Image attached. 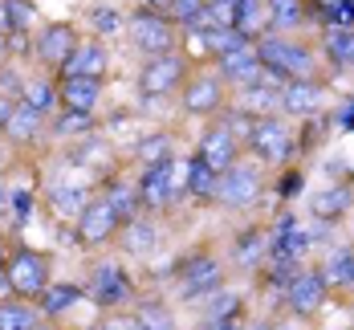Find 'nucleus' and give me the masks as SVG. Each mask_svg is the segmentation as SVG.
<instances>
[{
  "label": "nucleus",
  "mask_w": 354,
  "mask_h": 330,
  "mask_svg": "<svg viewBox=\"0 0 354 330\" xmlns=\"http://www.w3.org/2000/svg\"><path fill=\"white\" fill-rule=\"evenodd\" d=\"M252 49H257L261 66H265L269 73H281L285 82H293V77H318L322 82V53L314 49V45L297 41V37L265 33V37L252 41Z\"/></svg>",
  "instance_id": "f257e3e1"
},
{
  "label": "nucleus",
  "mask_w": 354,
  "mask_h": 330,
  "mask_svg": "<svg viewBox=\"0 0 354 330\" xmlns=\"http://www.w3.org/2000/svg\"><path fill=\"white\" fill-rule=\"evenodd\" d=\"M265 196V176L252 159H236L232 167H224L216 176V192H212V204L228 208V212H248L257 208Z\"/></svg>",
  "instance_id": "f03ea898"
},
{
  "label": "nucleus",
  "mask_w": 354,
  "mask_h": 330,
  "mask_svg": "<svg viewBox=\"0 0 354 330\" xmlns=\"http://www.w3.org/2000/svg\"><path fill=\"white\" fill-rule=\"evenodd\" d=\"M86 297L98 310L114 314V310H127L139 293H135V277H131V269L122 261H94L90 282H86Z\"/></svg>",
  "instance_id": "7ed1b4c3"
},
{
  "label": "nucleus",
  "mask_w": 354,
  "mask_h": 330,
  "mask_svg": "<svg viewBox=\"0 0 354 330\" xmlns=\"http://www.w3.org/2000/svg\"><path fill=\"white\" fill-rule=\"evenodd\" d=\"M4 269H8V282H12V293L17 297H33L53 282V261L41 249H29V245H17L12 253H4Z\"/></svg>",
  "instance_id": "20e7f679"
},
{
  "label": "nucleus",
  "mask_w": 354,
  "mask_h": 330,
  "mask_svg": "<svg viewBox=\"0 0 354 330\" xmlns=\"http://www.w3.org/2000/svg\"><path fill=\"white\" fill-rule=\"evenodd\" d=\"M245 151L252 159H261V163L281 167V163H289V155H293V131L285 127L281 114L252 118V127H248V135H245Z\"/></svg>",
  "instance_id": "39448f33"
},
{
  "label": "nucleus",
  "mask_w": 354,
  "mask_h": 330,
  "mask_svg": "<svg viewBox=\"0 0 354 330\" xmlns=\"http://www.w3.org/2000/svg\"><path fill=\"white\" fill-rule=\"evenodd\" d=\"M122 29L131 33V45H135L139 53H147V57H155V53H171L176 41H179L176 21H171L167 12H155V8H139V12H131Z\"/></svg>",
  "instance_id": "423d86ee"
},
{
  "label": "nucleus",
  "mask_w": 354,
  "mask_h": 330,
  "mask_svg": "<svg viewBox=\"0 0 354 330\" xmlns=\"http://www.w3.org/2000/svg\"><path fill=\"white\" fill-rule=\"evenodd\" d=\"M139 204L142 212H163L176 204V196H183V176H179V163L176 159H163V163H147L139 176Z\"/></svg>",
  "instance_id": "0eeeda50"
},
{
  "label": "nucleus",
  "mask_w": 354,
  "mask_h": 330,
  "mask_svg": "<svg viewBox=\"0 0 354 330\" xmlns=\"http://www.w3.org/2000/svg\"><path fill=\"white\" fill-rule=\"evenodd\" d=\"M224 286V261L212 253H196L179 265V297L183 302H204L208 293Z\"/></svg>",
  "instance_id": "6e6552de"
},
{
  "label": "nucleus",
  "mask_w": 354,
  "mask_h": 330,
  "mask_svg": "<svg viewBox=\"0 0 354 330\" xmlns=\"http://www.w3.org/2000/svg\"><path fill=\"white\" fill-rule=\"evenodd\" d=\"M187 82V57L171 49V53H155V57H147V66L139 73V90L147 98H163V94H171Z\"/></svg>",
  "instance_id": "1a4fd4ad"
},
{
  "label": "nucleus",
  "mask_w": 354,
  "mask_h": 330,
  "mask_svg": "<svg viewBox=\"0 0 354 330\" xmlns=\"http://www.w3.org/2000/svg\"><path fill=\"white\" fill-rule=\"evenodd\" d=\"M281 86L285 77L281 73H261V82H252V86H241L236 94H232V102L228 107L236 110V114H245V118H265V114H281Z\"/></svg>",
  "instance_id": "9d476101"
},
{
  "label": "nucleus",
  "mask_w": 354,
  "mask_h": 330,
  "mask_svg": "<svg viewBox=\"0 0 354 330\" xmlns=\"http://www.w3.org/2000/svg\"><path fill=\"white\" fill-rule=\"evenodd\" d=\"M118 228H122V220L114 217V208H110L102 196H90V204L82 208V217L73 220L77 245H86V249H102V245H110V241L118 237Z\"/></svg>",
  "instance_id": "9b49d317"
},
{
  "label": "nucleus",
  "mask_w": 354,
  "mask_h": 330,
  "mask_svg": "<svg viewBox=\"0 0 354 330\" xmlns=\"http://www.w3.org/2000/svg\"><path fill=\"white\" fill-rule=\"evenodd\" d=\"M179 90H183V102L179 107H183V114H192V118H212L228 102V90H224V82L216 73H196Z\"/></svg>",
  "instance_id": "f8f14e48"
},
{
  "label": "nucleus",
  "mask_w": 354,
  "mask_h": 330,
  "mask_svg": "<svg viewBox=\"0 0 354 330\" xmlns=\"http://www.w3.org/2000/svg\"><path fill=\"white\" fill-rule=\"evenodd\" d=\"M241 155H245V143L232 135V127H228V122L208 127V131H204V139L196 143V159H200V163H208L216 176H220L224 167H232Z\"/></svg>",
  "instance_id": "ddd939ff"
},
{
  "label": "nucleus",
  "mask_w": 354,
  "mask_h": 330,
  "mask_svg": "<svg viewBox=\"0 0 354 330\" xmlns=\"http://www.w3.org/2000/svg\"><path fill=\"white\" fill-rule=\"evenodd\" d=\"M326 286H322V277H318V269H301L289 286L281 290V302H285V310L293 314V318H314L322 306H326Z\"/></svg>",
  "instance_id": "4468645a"
},
{
  "label": "nucleus",
  "mask_w": 354,
  "mask_h": 330,
  "mask_svg": "<svg viewBox=\"0 0 354 330\" xmlns=\"http://www.w3.org/2000/svg\"><path fill=\"white\" fill-rule=\"evenodd\" d=\"M326 98H330V90L322 86L318 77H293V82L281 86V114L310 118V114H318L326 107Z\"/></svg>",
  "instance_id": "2eb2a0df"
},
{
  "label": "nucleus",
  "mask_w": 354,
  "mask_h": 330,
  "mask_svg": "<svg viewBox=\"0 0 354 330\" xmlns=\"http://www.w3.org/2000/svg\"><path fill=\"white\" fill-rule=\"evenodd\" d=\"M261 73H265V66H261L252 41L241 45V49H232V53H224V57H216V77H220L224 86H232V90L261 82Z\"/></svg>",
  "instance_id": "dca6fc26"
},
{
  "label": "nucleus",
  "mask_w": 354,
  "mask_h": 330,
  "mask_svg": "<svg viewBox=\"0 0 354 330\" xmlns=\"http://www.w3.org/2000/svg\"><path fill=\"white\" fill-rule=\"evenodd\" d=\"M106 45L98 41V37H82L77 45H73V53L66 57V66L57 70V77H102L106 73Z\"/></svg>",
  "instance_id": "f3484780"
},
{
  "label": "nucleus",
  "mask_w": 354,
  "mask_h": 330,
  "mask_svg": "<svg viewBox=\"0 0 354 330\" xmlns=\"http://www.w3.org/2000/svg\"><path fill=\"white\" fill-rule=\"evenodd\" d=\"M82 37H77V29H73L70 21H57V25H49L45 33H37V57L49 66V70L57 73L62 66H66V57L73 53V45H77Z\"/></svg>",
  "instance_id": "a211bd4d"
},
{
  "label": "nucleus",
  "mask_w": 354,
  "mask_h": 330,
  "mask_svg": "<svg viewBox=\"0 0 354 330\" xmlns=\"http://www.w3.org/2000/svg\"><path fill=\"white\" fill-rule=\"evenodd\" d=\"M322 277V286L330 293H354V249L351 245H342V249H330L326 261L314 265Z\"/></svg>",
  "instance_id": "6ab92c4d"
},
{
  "label": "nucleus",
  "mask_w": 354,
  "mask_h": 330,
  "mask_svg": "<svg viewBox=\"0 0 354 330\" xmlns=\"http://www.w3.org/2000/svg\"><path fill=\"white\" fill-rule=\"evenodd\" d=\"M57 98L66 110L94 114L102 102V77H57Z\"/></svg>",
  "instance_id": "aec40b11"
},
{
  "label": "nucleus",
  "mask_w": 354,
  "mask_h": 330,
  "mask_svg": "<svg viewBox=\"0 0 354 330\" xmlns=\"http://www.w3.org/2000/svg\"><path fill=\"white\" fill-rule=\"evenodd\" d=\"M45 131V114L41 110H33L25 98H17L12 102V114H8V122L0 127V135L8 139V143H37V135Z\"/></svg>",
  "instance_id": "412c9836"
},
{
  "label": "nucleus",
  "mask_w": 354,
  "mask_h": 330,
  "mask_svg": "<svg viewBox=\"0 0 354 330\" xmlns=\"http://www.w3.org/2000/svg\"><path fill=\"white\" fill-rule=\"evenodd\" d=\"M351 208H354V192L346 187V183H326V187H318V192L310 196V212H314L322 224L342 220Z\"/></svg>",
  "instance_id": "4be33fe9"
},
{
  "label": "nucleus",
  "mask_w": 354,
  "mask_h": 330,
  "mask_svg": "<svg viewBox=\"0 0 354 330\" xmlns=\"http://www.w3.org/2000/svg\"><path fill=\"white\" fill-rule=\"evenodd\" d=\"M77 302H86V286H73V282H49L45 290L37 293V306H41V314L49 322L66 318Z\"/></svg>",
  "instance_id": "5701e85b"
},
{
  "label": "nucleus",
  "mask_w": 354,
  "mask_h": 330,
  "mask_svg": "<svg viewBox=\"0 0 354 330\" xmlns=\"http://www.w3.org/2000/svg\"><path fill=\"white\" fill-rule=\"evenodd\" d=\"M49 318L41 314V306H37L33 297H4L0 302V330H37L45 327Z\"/></svg>",
  "instance_id": "b1692460"
},
{
  "label": "nucleus",
  "mask_w": 354,
  "mask_h": 330,
  "mask_svg": "<svg viewBox=\"0 0 354 330\" xmlns=\"http://www.w3.org/2000/svg\"><path fill=\"white\" fill-rule=\"evenodd\" d=\"M98 196H102L110 208H114V217L122 220V224H127V220H135V217L142 212V204H139V187L127 180V176H110V180L102 183V192H98Z\"/></svg>",
  "instance_id": "393cba45"
},
{
  "label": "nucleus",
  "mask_w": 354,
  "mask_h": 330,
  "mask_svg": "<svg viewBox=\"0 0 354 330\" xmlns=\"http://www.w3.org/2000/svg\"><path fill=\"white\" fill-rule=\"evenodd\" d=\"M127 253H135V257H142V253H151L155 245H159V228H155V220H151V212H139L135 220H127L122 228H118V237H114Z\"/></svg>",
  "instance_id": "a878e982"
},
{
  "label": "nucleus",
  "mask_w": 354,
  "mask_h": 330,
  "mask_svg": "<svg viewBox=\"0 0 354 330\" xmlns=\"http://www.w3.org/2000/svg\"><path fill=\"white\" fill-rule=\"evenodd\" d=\"M322 53L330 66L354 70V25H326L322 33Z\"/></svg>",
  "instance_id": "bb28decb"
},
{
  "label": "nucleus",
  "mask_w": 354,
  "mask_h": 330,
  "mask_svg": "<svg viewBox=\"0 0 354 330\" xmlns=\"http://www.w3.org/2000/svg\"><path fill=\"white\" fill-rule=\"evenodd\" d=\"M232 29L245 33L248 41L269 33V0H236V17H232Z\"/></svg>",
  "instance_id": "cd10ccee"
},
{
  "label": "nucleus",
  "mask_w": 354,
  "mask_h": 330,
  "mask_svg": "<svg viewBox=\"0 0 354 330\" xmlns=\"http://www.w3.org/2000/svg\"><path fill=\"white\" fill-rule=\"evenodd\" d=\"M310 21L306 0H269V33H297Z\"/></svg>",
  "instance_id": "c85d7f7f"
},
{
  "label": "nucleus",
  "mask_w": 354,
  "mask_h": 330,
  "mask_svg": "<svg viewBox=\"0 0 354 330\" xmlns=\"http://www.w3.org/2000/svg\"><path fill=\"white\" fill-rule=\"evenodd\" d=\"M131 318L139 322V330H176V310H171L163 297L131 302Z\"/></svg>",
  "instance_id": "c756f323"
},
{
  "label": "nucleus",
  "mask_w": 354,
  "mask_h": 330,
  "mask_svg": "<svg viewBox=\"0 0 354 330\" xmlns=\"http://www.w3.org/2000/svg\"><path fill=\"white\" fill-rule=\"evenodd\" d=\"M232 261L245 265V269L265 265L269 261V228H248V232H241L236 245H232Z\"/></svg>",
  "instance_id": "7c9ffc66"
},
{
  "label": "nucleus",
  "mask_w": 354,
  "mask_h": 330,
  "mask_svg": "<svg viewBox=\"0 0 354 330\" xmlns=\"http://www.w3.org/2000/svg\"><path fill=\"white\" fill-rule=\"evenodd\" d=\"M86 204H90V192H86V187H73V183L49 187V208H53L57 220H77Z\"/></svg>",
  "instance_id": "2f4dec72"
},
{
  "label": "nucleus",
  "mask_w": 354,
  "mask_h": 330,
  "mask_svg": "<svg viewBox=\"0 0 354 330\" xmlns=\"http://www.w3.org/2000/svg\"><path fill=\"white\" fill-rule=\"evenodd\" d=\"M212 192H216V172L208 163H200V159H187V167H183V196L204 204V200H212Z\"/></svg>",
  "instance_id": "473e14b6"
},
{
  "label": "nucleus",
  "mask_w": 354,
  "mask_h": 330,
  "mask_svg": "<svg viewBox=\"0 0 354 330\" xmlns=\"http://www.w3.org/2000/svg\"><path fill=\"white\" fill-rule=\"evenodd\" d=\"M241 314H245V297L224 286L204 297V322H224V318H241Z\"/></svg>",
  "instance_id": "72a5a7b5"
},
{
  "label": "nucleus",
  "mask_w": 354,
  "mask_h": 330,
  "mask_svg": "<svg viewBox=\"0 0 354 330\" xmlns=\"http://www.w3.org/2000/svg\"><path fill=\"white\" fill-rule=\"evenodd\" d=\"M0 12H4V33L8 37H25L37 21L33 0H0Z\"/></svg>",
  "instance_id": "f704fd0d"
},
{
  "label": "nucleus",
  "mask_w": 354,
  "mask_h": 330,
  "mask_svg": "<svg viewBox=\"0 0 354 330\" xmlns=\"http://www.w3.org/2000/svg\"><path fill=\"white\" fill-rule=\"evenodd\" d=\"M94 131V114H82V110H57V118H53V135L57 139H82V135H90Z\"/></svg>",
  "instance_id": "c9c22d12"
},
{
  "label": "nucleus",
  "mask_w": 354,
  "mask_h": 330,
  "mask_svg": "<svg viewBox=\"0 0 354 330\" xmlns=\"http://www.w3.org/2000/svg\"><path fill=\"white\" fill-rule=\"evenodd\" d=\"M200 41H204V53L208 57H224V53H232V49H241V45H248L245 33H236L232 25L228 29H208V33H200Z\"/></svg>",
  "instance_id": "e433bc0d"
},
{
  "label": "nucleus",
  "mask_w": 354,
  "mask_h": 330,
  "mask_svg": "<svg viewBox=\"0 0 354 330\" xmlns=\"http://www.w3.org/2000/svg\"><path fill=\"white\" fill-rule=\"evenodd\" d=\"M21 98H25L33 110H41V114L57 110L62 107V98H57V77H53V82H29V86L21 90Z\"/></svg>",
  "instance_id": "4c0bfd02"
},
{
  "label": "nucleus",
  "mask_w": 354,
  "mask_h": 330,
  "mask_svg": "<svg viewBox=\"0 0 354 330\" xmlns=\"http://www.w3.org/2000/svg\"><path fill=\"white\" fill-rule=\"evenodd\" d=\"M171 135H167V131H155V135H147V139H142L139 147H135V159H139L142 167H147V163H163V159H171Z\"/></svg>",
  "instance_id": "58836bf2"
},
{
  "label": "nucleus",
  "mask_w": 354,
  "mask_h": 330,
  "mask_svg": "<svg viewBox=\"0 0 354 330\" xmlns=\"http://www.w3.org/2000/svg\"><path fill=\"white\" fill-rule=\"evenodd\" d=\"M204 4H208V0H171L167 17L176 21V29H192V25H196V17L204 12Z\"/></svg>",
  "instance_id": "ea45409f"
},
{
  "label": "nucleus",
  "mask_w": 354,
  "mask_h": 330,
  "mask_svg": "<svg viewBox=\"0 0 354 330\" xmlns=\"http://www.w3.org/2000/svg\"><path fill=\"white\" fill-rule=\"evenodd\" d=\"M326 25H354V0H326Z\"/></svg>",
  "instance_id": "a19ab883"
},
{
  "label": "nucleus",
  "mask_w": 354,
  "mask_h": 330,
  "mask_svg": "<svg viewBox=\"0 0 354 330\" xmlns=\"http://www.w3.org/2000/svg\"><path fill=\"white\" fill-rule=\"evenodd\" d=\"M90 21H94V29H98V33H122V25H127V17H122V12H114V8H94V12H90Z\"/></svg>",
  "instance_id": "79ce46f5"
},
{
  "label": "nucleus",
  "mask_w": 354,
  "mask_h": 330,
  "mask_svg": "<svg viewBox=\"0 0 354 330\" xmlns=\"http://www.w3.org/2000/svg\"><path fill=\"white\" fill-rule=\"evenodd\" d=\"M102 330H139V322L131 318V310H127V314H122V310H114V314H110V322Z\"/></svg>",
  "instance_id": "37998d69"
},
{
  "label": "nucleus",
  "mask_w": 354,
  "mask_h": 330,
  "mask_svg": "<svg viewBox=\"0 0 354 330\" xmlns=\"http://www.w3.org/2000/svg\"><path fill=\"white\" fill-rule=\"evenodd\" d=\"M4 297H12V282H8V269H4V261H0V302Z\"/></svg>",
  "instance_id": "c03bdc74"
},
{
  "label": "nucleus",
  "mask_w": 354,
  "mask_h": 330,
  "mask_svg": "<svg viewBox=\"0 0 354 330\" xmlns=\"http://www.w3.org/2000/svg\"><path fill=\"white\" fill-rule=\"evenodd\" d=\"M12 102H17V98H8V94H0V127L8 122V114H12Z\"/></svg>",
  "instance_id": "a18cd8bd"
},
{
  "label": "nucleus",
  "mask_w": 354,
  "mask_h": 330,
  "mask_svg": "<svg viewBox=\"0 0 354 330\" xmlns=\"http://www.w3.org/2000/svg\"><path fill=\"white\" fill-rule=\"evenodd\" d=\"M142 4L155 8V12H167V8H171V0H142Z\"/></svg>",
  "instance_id": "49530a36"
},
{
  "label": "nucleus",
  "mask_w": 354,
  "mask_h": 330,
  "mask_svg": "<svg viewBox=\"0 0 354 330\" xmlns=\"http://www.w3.org/2000/svg\"><path fill=\"white\" fill-rule=\"evenodd\" d=\"M4 53H8V33L0 29V62H4Z\"/></svg>",
  "instance_id": "de8ad7c7"
},
{
  "label": "nucleus",
  "mask_w": 354,
  "mask_h": 330,
  "mask_svg": "<svg viewBox=\"0 0 354 330\" xmlns=\"http://www.w3.org/2000/svg\"><path fill=\"white\" fill-rule=\"evenodd\" d=\"M37 330H57V327H49V322H45V327H37Z\"/></svg>",
  "instance_id": "09e8293b"
},
{
  "label": "nucleus",
  "mask_w": 354,
  "mask_h": 330,
  "mask_svg": "<svg viewBox=\"0 0 354 330\" xmlns=\"http://www.w3.org/2000/svg\"><path fill=\"white\" fill-rule=\"evenodd\" d=\"M228 4H236V0H228Z\"/></svg>",
  "instance_id": "8fccbe9b"
},
{
  "label": "nucleus",
  "mask_w": 354,
  "mask_h": 330,
  "mask_svg": "<svg viewBox=\"0 0 354 330\" xmlns=\"http://www.w3.org/2000/svg\"><path fill=\"white\" fill-rule=\"evenodd\" d=\"M351 192H354V183H351Z\"/></svg>",
  "instance_id": "3c124183"
}]
</instances>
